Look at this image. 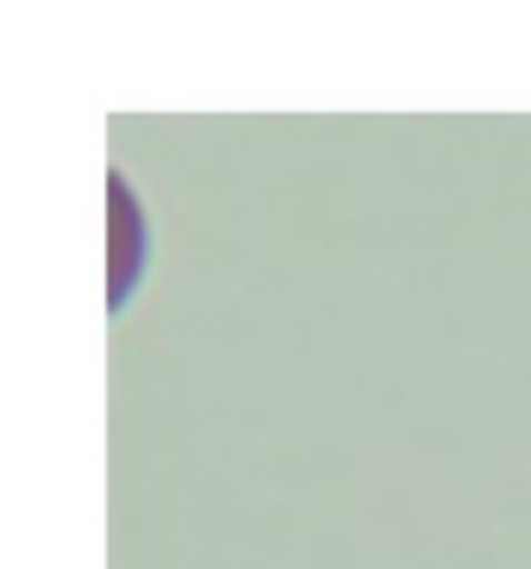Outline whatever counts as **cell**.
I'll return each mask as SVG.
<instances>
[]
</instances>
